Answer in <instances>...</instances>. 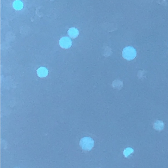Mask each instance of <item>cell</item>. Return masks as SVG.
<instances>
[{"mask_svg": "<svg viewBox=\"0 0 168 168\" xmlns=\"http://www.w3.org/2000/svg\"><path fill=\"white\" fill-rule=\"evenodd\" d=\"M136 55V51L134 48L131 46H128L125 48L122 52L123 57L127 60L133 59Z\"/></svg>", "mask_w": 168, "mask_h": 168, "instance_id": "1", "label": "cell"}]
</instances>
